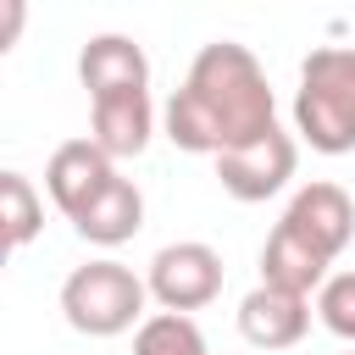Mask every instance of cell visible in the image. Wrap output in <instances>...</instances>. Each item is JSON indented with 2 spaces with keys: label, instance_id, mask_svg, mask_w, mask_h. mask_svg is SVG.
Here are the masks:
<instances>
[{
  "label": "cell",
  "instance_id": "cell-17",
  "mask_svg": "<svg viewBox=\"0 0 355 355\" xmlns=\"http://www.w3.org/2000/svg\"><path fill=\"white\" fill-rule=\"evenodd\" d=\"M349 355H355V349H349Z\"/></svg>",
  "mask_w": 355,
  "mask_h": 355
},
{
  "label": "cell",
  "instance_id": "cell-10",
  "mask_svg": "<svg viewBox=\"0 0 355 355\" xmlns=\"http://www.w3.org/2000/svg\"><path fill=\"white\" fill-rule=\"evenodd\" d=\"M89 139L111 155V161H122V155H139L144 144H150V133H155V105H150V89H122V94H100V100H89Z\"/></svg>",
  "mask_w": 355,
  "mask_h": 355
},
{
  "label": "cell",
  "instance_id": "cell-12",
  "mask_svg": "<svg viewBox=\"0 0 355 355\" xmlns=\"http://www.w3.org/2000/svg\"><path fill=\"white\" fill-rule=\"evenodd\" d=\"M327 266H333V255H322V250H316L305 233H294L288 222H277V227L266 233V250H261V283L311 294V288H322Z\"/></svg>",
  "mask_w": 355,
  "mask_h": 355
},
{
  "label": "cell",
  "instance_id": "cell-6",
  "mask_svg": "<svg viewBox=\"0 0 355 355\" xmlns=\"http://www.w3.org/2000/svg\"><path fill=\"white\" fill-rule=\"evenodd\" d=\"M311 327V294L300 288H277V283H255L239 300V333L255 349H294Z\"/></svg>",
  "mask_w": 355,
  "mask_h": 355
},
{
  "label": "cell",
  "instance_id": "cell-5",
  "mask_svg": "<svg viewBox=\"0 0 355 355\" xmlns=\"http://www.w3.org/2000/svg\"><path fill=\"white\" fill-rule=\"evenodd\" d=\"M144 283L161 311H205L222 294V255L200 239H178V244L155 250Z\"/></svg>",
  "mask_w": 355,
  "mask_h": 355
},
{
  "label": "cell",
  "instance_id": "cell-15",
  "mask_svg": "<svg viewBox=\"0 0 355 355\" xmlns=\"http://www.w3.org/2000/svg\"><path fill=\"white\" fill-rule=\"evenodd\" d=\"M316 316L333 338L355 344V272H327L316 288Z\"/></svg>",
  "mask_w": 355,
  "mask_h": 355
},
{
  "label": "cell",
  "instance_id": "cell-3",
  "mask_svg": "<svg viewBox=\"0 0 355 355\" xmlns=\"http://www.w3.org/2000/svg\"><path fill=\"white\" fill-rule=\"evenodd\" d=\"M144 300H150V283L133 266L111 261V255L72 266V277L61 283V316L83 338H116V333H128L133 322H144Z\"/></svg>",
  "mask_w": 355,
  "mask_h": 355
},
{
  "label": "cell",
  "instance_id": "cell-14",
  "mask_svg": "<svg viewBox=\"0 0 355 355\" xmlns=\"http://www.w3.org/2000/svg\"><path fill=\"white\" fill-rule=\"evenodd\" d=\"M133 355H211L189 311H155L133 333Z\"/></svg>",
  "mask_w": 355,
  "mask_h": 355
},
{
  "label": "cell",
  "instance_id": "cell-8",
  "mask_svg": "<svg viewBox=\"0 0 355 355\" xmlns=\"http://www.w3.org/2000/svg\"><path fill=\"white\" fill-rule=\"evenodd\" d=\"M283 222L294 227V233H305L322 255H344L349 250V239H355V200L338 189V183H305V189H294V200H288V211H283Z\"/></svg>",
  "mask_w": 355,
  "mask_h": 355
},
{
  "label": "cell",
  "instance_id": "cell-4",
  "mask_svg": "<svg viewBox=\"0 0 355 355\" xmlns=\"http://www.w3.org/2000/svg\"><path fill=\"white\" fill-rule=\"evenodd\" d=\"M294 166H300V144H294V133H283V128L272 122V128H261L255 139L227 144V150L216 155V183H222L233 200L255 205V200H272V194L294 178Z\"/></svg>",
  "mask_w": 355,
  "mask_h": 355
},
{
  "label": "cell",
  "instance_id": "cell-7",
  "mask_svg": "<svg viewBox=\"0 0 355 355\" xmlns=\"http://www.w3.org/2000/svg\"><path fill=\"white\" fill-rule=\"evenodd\" d=\"M111 178H116V166H111V155H105L94 139H67V144H55L50 161H44V189H50V200H55V211H61L67 222L83 216V205H89Z\"/></svg>",
  "mask_w": 355,
  "mask_h": 355
},
{
  "label": "cell",
  "instance_id": "cell-16",
  "mask_svg": "<svg viewBox=\"0 0 355 355\" xmlns=\"http://www.w3.org/2000/svg\"><path fill=\"white\" fill-rule=\"evenodd\" d=\"M6 6V28H0V50H17L22 39V17H28V0H0Z\"/></svg>",
  "mask_w": 355,
  "mask_h": 355
},
{
  "label": "cell",
  "instance_id": "cell-11",
  "mask_svg": "<svg viewBox=\"0 0 355 355\" xmlns=\"http://www.w3.org/2000/svg\"><path fill=\"white\" fill-rule=\"evenodd\" d=\"M72 227H78V239H89V244H100V250L128 244V239L144 227V194H139V183L111 178V183L83 205V216H72Z\"/></svg>",
  "mask_w": 355,
  "mask_h": 355
},
{
  "label": "cell",
  "instance_id": "cell-13",
  "mask_svg": "<svg viewBox=\"0 0 355 355\" xmlns=\"http://www.w3.org/2000/svg\"><path fill=\"white\" fill-rule=\"evenodd\" d=\"M0 222H6V250H28L44 227V200L28 183V172H0Z\"/></svg>",
  "mask_w": 355,
  "mask_h": 355
},
{
  "label": "cell",
  "instance_id": "cell-9",
  "mask_svg": "<svg viewBox=\"0 0 355 355\" xmlns=\"http://www.w3.org/2000/svg\"><path fill=\"white\" fill-rule=\"evenodd\" d=\"M78 83L89 89V100L122 94V89H150V55L128 33H94L78 50Z\"/></svg>",
  "mask_w": 355,
  "mask_h": 355
},
{
  "label": "cell",
  "instance_id": "cell-2",
  "mask_svg": "<svg viewBox=\"0 0 355 355\" xmlns=\"http://www.w3.org/2000/svg\"><path fill=\"white\" fill-rule=\"evenodd\" d=\"M294 133L322 155L355 150V50L322 44L305 55L294 89Z\"/></svg>",
  "mask_w": 355,
  "mask_h": 355
},
{
  "label": "cell",
  "instance_id": "cell-1",
  "mask_svg": "<svg viewBox=\"0 0 355 355\" xmlns=\"http://www.w3.org/2000/svg\"><path fill=\"white\" fill-rule=\"evenodd\" d=\"M272 122H277L272 83L255 50L239 39L200 44L183 89H172L166 100V139L189 155H222L227 144H244Z\"/></svg>",
  "mask_w": 355,
  "mask_h": 355
}]
</instances>
